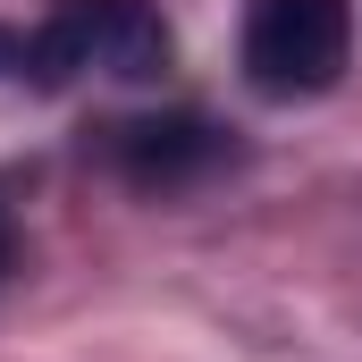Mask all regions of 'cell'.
<instances>
[{
    "instance_id": "5",
    "label": "cell",
    "mask_w": 362,
    "mask_h": 362,
    "mask_svg": "<svg viewBox=\"0 0 362 362\" xmlns=\"http://www.w3.org/2000/svg\"><path fill=\"white\" fill-rule=\"evenodd\" d=\"M0 270H8V211H0Z\"/></svg>"
},
{
    "instance_id": "2",
    "label": "cell",
    "mask_w": 362,
    "mask_h": 362,
    "mask_svg": "<svg viewBox=\"0 0 362 362\" xmlns=\"http://www.w3.org/2000/svg\"><path fill=\"white\" fill-rule=\"evenodd\" d=\"M160 76L169 68V25L152 0H68L51 25H34V85H68V76Z\"/></svg>"
},
{
    "instance_id": "4",
    "label": "cell",
    "mask_w": 362,
    "mask_h": 362,
    "mask_svg": "<svg viewBox=\"0 0 362 362\" xmlns=\"http://www.w3.org/2000/svg\"><path fill=\"white\" fill-rule=\"evenodd\" d=\"M0 85H34V34L0 25Z\"/></svg>"
},
{
    "instance_id": "3",
    "label": "cell",
    "mask_w": 362,
    "mask_h": 362,
    "mask_svg": "<svg viewBox=\"0 0 362 362\" xmlns=\"http://www.w3.org/2000/svg\"><path fill=\"white\" fill-rule=\"evenodd\" d=\"M110 152H118V169L135 185H185L202 169H219L228 144L202 118H127V127H110Z\"/></svg>"
},
{
    "instance_id": "1",
    "label": "cell",
    "mask_w": 362,
    "mask_h": 362,
    "mask_svg": "<svg viewBox=\"0 0 362 362\" xmlns=\"http://www.w3.org/2000/svg\"><path fill=\"white\" fill-rule=\"evenodd\" d=\"M354 59V0H245V85L312 101Z\"/></svg>"
}]
</instances>
